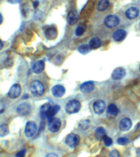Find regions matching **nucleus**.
<instances>
[{"label":"nucleus","instance_id":"f257e3e1","mask_svg":"<svg viewBox=\"0 0 140 157\" xmlns=\"http://www.w3.org/2000/svg\"><path fill=\"white\" fill-rule=\"evenodd\" d=\"M81 107V103L77 100H71L65 105V111L69 114L78 112Z\"/></svg>","mask_w":140,"mask_h":157},{"label":"nucleus","instance_id":"f03ea898","mask_svg":"<svg viewBox=\"0 0 140 157\" xmlns=\"http://www.w3.org/2000/svg\"><path fill=\"white\" fill-rule=\"evenodd\" d=\"M30 90L34 96H41L44 93V87L41 82L38 81H34L31 84Z\"/></svg>","mask_w":140,"mask_h":157},{"label":"nucleus","instance_id":"7ed1b4c3","mask_svg":"<svg viewBox=\"0 0 140 157\" xmlns=\"http://www.w3.org/2000/svg\"><path fill=\"white\" fill-rule=\"evenodd\" d=\"M80 142V136L74 133L69 134L65 139V142L71 148L76 147Z\"/></svg>","mask_w":140,"mask_h":157},{"label":"nucleus","instance_id":"20e7f679","mask_svg":"<svg viewBox=\"0 0 140 157\" xmlns=\"http://www.w3.org/2000/svg\"><path fill=\"white\" fill-rule=\"evenodd\" d=\"M37 131V125L33 121L28 122L25 128V134L28 137H32Z\"/></svg>","mask_w":140,"mask_h":157},{"label":"nucleus","instance_id":"39448f33","mask_svg":"<svg viewBox=\"0 0 140 157\" xmlns=\"http://www.w3.org/2000/svg\"><path fill=\"white\" fill-rule=\"evenodd\" d=\"M61 125L62 123L60 119L57 117H54L49 121L48 129L52 133H56L60 130Z\"/></svg>","mask_w":140,"mask_h":157},{"label":"nucleus","instance_id":"423d86ee","mask_svg":"<svg viewBox=\"0 0 140 157\" xmlns=\"http://www.w3.org/2000/svg\"><path fill=\"white\" fill-rule=\"evenodd\" d=\"M104 22L105 25L109 28L117 26L120 23L119 18L117 16L114 15H109L107 16L105 18Z\"/></svg>","mask_w":140,"mask_h":157},{"label":"nucleus","instance_id":"0eeeda50","mask_svg":"<svg viewBox=\"0 0 140 157\" xmlns=\"http://www.w3.org/2000/svg\"><path fill=\"white\" fill-rule=\"evenodd\" d=\"M93 111L97 114H102L106 109V103L103 100H97L93 104Z\"/></svg>","mask_w":140,"mask_h":157},{"label":"nucleus","instance_id":"6e6552de","mask_svg":"<svg viewBox=\"0 0 140 157\" xmlns=\"http://www.w3.org/2000/svg\"><path fill=\"white\" fill-rule=\"evenodd\" d=\"M21 93V87L19 84H14L8 92V96L12 99H15L20 96Z\"/></svg>","mask_w":140,"mask_h":157},{"label":"nucleus","instance_id":"1a4fd4ad","mask_svg":"<svg viewBox=\"0 0 140 157\" xmlns=\"http://www.w3.org/2000/svg\"><path fill=\"white\" fill-rule=\"evenodd\" d=\"M31 110L30 105L26 103H24L18 105L17 108V112L21 115H26L30 113Z\"/></svg>","mask_w":140,"mask_h":157},{"label":"nucleus","instance_id":"9d476101","mask_svg":"<svg viewBox=\"0 0 140 157\" xmlns=\"http://www.w3.org/2000/svg\"><path fill=\"white\" fill-rule=\"evenodd\" d=\"M126 73L124 68L122 67H117L114 70L112 73L111 77L112 78L114 81H120L125 76Z\"/></svg>","mask_w":140,"mask_h":157},{"label":"nucleus","instance_id":"9b49d317","mask_svg":"<svg viewBox=\"0 0 140 157\" xmlns=\"http://www.w3.org/2000/svg\"><path fill=\"white\" fill-rule=\"evenodd\" d=\"M51 92L52 95L57 98H61L62 97L66 92L65 87L62 85H56L54 86L52 89Z\"/></svg>","mask_w":140,"mask_h":157},{"label":"nucleus","instance_id":"f8f14e48","mask_svg":"<svg viewBox=\"0 0 140 157\" xmlns=\"http://www.w3.org/2000/svg\"><path fill=\"white\" fill-rule=\"evenodd\" d=\"M132 126V122L128 118H124L119 123V129L122 131H127L131 128Z\"/></svg>","mask_w":140,"mask_h":157},{"label":"nucleus","instance_id":"ddd939ff","mask_svg":"<svg viewBox=\"0 0 140 157\" xmlns=\"http://www.w3.org/2000/svg\"><path fill=\"white\" fill-rule=\"evenodd\" d=\"M79 19V15L78 12L74 11V10H71L68 14L67 20V22L70 25H75Z\"/></svg>","mask_w":140,"mask_h":157},{"label":"nucleus","instance_id":"4468645a","mask_svg":"<svg viewBox=\"0 0 140 157\" xmlns=\"http://www.w3.org/2000/svg\"><path fill=\"white\" fill-rule=\"evenodd\" d=\"M95 85L93 82L89 81L82 84L80 86V90L82 93H90L94 90Z\"/></svg>","mask_w":140,"mask_h":157},{"label":"nucleus","instance_id":"2eb2a0df","mask_svg":"<svg viewBox=\"0 0 140 157\" xmlns=\"http://www.w3.org/2000/svg\"><path fill=\"white\" fill-rule=\"evenodd\" d=\"M139 13V9L137 7H131L127 10L125 12V15L128 19L133 20L136 18L138 16Z\"/></svg>","mask_w":140,"mask_h":157},{"label":"nucleus","instance_id":"dca6fc26","mask_svg":"<svg viewBox=\"0 0 140 157\" xmlns=\"http://www.w3.org/2000/svg\"><path fill=\"white\" fill-rule=\"evenodd\" d=\"M126 36V32L124 29H119L113 33V39L116 42H120L123 41Z\"/></svg>","mask_w":140,"mask_h":157},{"label":"nucleus","instance_id":"f3484780","mask_svg":"<svg viewBox=\"0 0 140 157\" xmlns=\"http://www.w3.org/2000/svg\"><path fill=\"white\" fill-rule=\"evenodd\" d=\"M45 36L49 40H54L57 36V30L54 27L48 28L45 32Z\"/></svg>","mask_w":140,"mask_h":157},{"label":"nucleus","instance_id":"a211bd4d","mask_svg":"<svg viewBox=\"0 0 140 157\" xmlns=\"http://www.w3.org/2000/svg\"><path fill=\"white\" fill-rule=\"evenodd\" d=\"M45 68V63L43 60L37 61L33 66V71L35 74L41 73Z\"/></svg>","mask_w":140,"mask_h":157},{"label":"nucleus","instance_id":"6ab92c4d","mask_svg":"<svg viewBox=\"0 0 140 157\" xmlns=\"http://www.w3.org/2000/svg\"><path fill=\"white\" fill-rule=\"evenodd\" d=\"M60 109V107L59 105H55L54 106H52L48 114H47L45 118L49 121L50 120L53 119L54 117L59 112Z\"/></svg>","mask_w":140,"mask_h":157},{"label":"nucleus","instance_id":"aec40b11","mask_svg":"<svg viewBox=\"0 0 140 157\" xmlns=\"http://www.w3.org/2000/svg\"><path fill=\"white\" fill-rule=\"evenodd\" d=\"M105 135H106V131L104 128L98 127L95 131V136L98 141H103Z\"/></svg>","mask_w":140,"mask_h":157},{"label":"nucleus","instance_id":"412c9836","mask_svg":"<svg viewBox=\"0 0 140 157\" xmlns=\"http://www.w3.org/2000/svg\"><path fill=\"white\" fill-rule=\"evenodd\" d=\"M101 41L98 37H93L91 39L89 42V46L91 49H97L101 45Z\"/></svg>","mask_w":140,"mask_h":157},{"label":"nucleus","instance_id":"4be33fe9","mask_svg":"<svg viewBox=\"0 0 140 157\" xmlns=\"http://www.w3.org/2000/svg\"><path fill=\"white\" fill-rule=\"evenodd\" d=\"M107 112L111 116L116 117L119 114V109L116 105L111 104L107 108Z\"/></svg>","mask_w":140,"mask_h":157},{"label":"nucleus","instance_id":"5701e85b","mask_svg":"<svg viewBox=\"0 0 140 157\" xmlns=\"http://www.w3.org/2000/svg\"><path fill=\"white\" fill-rule=\"evenodd\" d=\"M52 107V106L49 103H45L43 104L41 108H40V114L41 116L43 119H45L47 114L49 112L51 108Z\"/></svg>","mask_w":140,"mask_h":157},{"label":"nucleus","instance_id":"b1692460","mask_svg":"<svg viewBox=\"0 0 140 157\" xmlns=\"http://www.w3.org/2000/svg\"><path fill=\"white\" fill-rule=\"evenodd\" d=\"M109 6L108 0H100L97 5V9L99 11H104Z\"/></svg>","mask_w":140,"mask_h":157},{"label":"nucleus","instance_id":"393cba45","mask_svg":"<svg viewBox=\"0 0 140 157\" xmlns=\"http://www.w3.org/2000/svg\"><path fill=\"white\" fill-rule=\"evenodd\" d=\"M9 133V126L6 123L0 125V137H4Z\"/></svg>","mask_w":140,"mask_h":157},{"label":"nucleus","instance_id":"a878e982","mask_svg":"<svg viewBox=\"0 0 140 157\" xmlns=\"http://www.w3.org/2000/svg\"><path fill=\"white\" fill-rule=\"evenodd\" d=\"M90 51H91V48L89 45H87V44L82 45L78 48V51L83 55L87 54L88 53L90 52Z\"/></svg>","mask_w":140,"mask_h":157},{"label":"nucleus","instance_id":"bb28decb","mask_svg":"<svg viewBox=\"0 0 140 157\" xmlns=\"http://www.w3.org/2000/svg\"><path fill=\"white\" fill-rule=\"evenodd\" d=\"M79 126L82 130H87L90 127V121L89 120H82L79 123Z\"/></svg>","mask_w":140,"mask_h":157},{"label":"nucleus","instance_id":"cd10ccee","mask_svg":"<svg viewBox=\"0 0 140 157\" xmlns=\"http://www.w3.org/2000/svg\"><path fill=\"white\" fill-rule=\"evenodd\" d=\"M117 142L119 145H125L127 144H128L129 139L127 138V137H120L117 139Z\"/></svg>","mask_w":140,"mask_h":157},{"label":"nucleus","instance_id":"c85d7f7f","mask_svg":"<svg viewBox=\"0 0 140 157\" xmlns=\"http://www.w3.org/2000/svg\"><path fill=\"white\" fill-rule=\"evenodd\" d=\"M103 141L104 142V144L106 146V147H109L111 146L112 144H113V139H112L110 137H109L108 136L105 135L104 137H103Z\"/></svg>","mask_w":140,"mask_h":157},{"label":"nucleus","instance_id":"c756f323","mask_svg":"<svg viewBox=\"0 0 140 157\" xmlns=\"http://www.w3.org/2000/svg\"><path fill=\"white\" fill-rule=\"evenodd\" d=\"M85 32V28L82 26H79L76 29V35L78 36H82Z\"/></svg>","mask_w":140,"mask_h":157},{"label":"nucleus","instance_id":"7c9ffc66","mask_svg":"<svg viewBox=\"0 0 140 157\" xmlns=\"http://www.w3.org/2000/svg\"><path fill=\"white\" fill-rule=\"evenodd\" d=\"M26 154V150L22 149L16 153V157H25Z\"/></svg>","mask_w":140,"mask_h":157},{"label":"nucleus","instance_id":"2f4dec72","mask_svg":"<svg viewBox=\"0 0 140 157\" xmlns=\"http://www.w3.org/2000/svg\"><path fill=\"white\" fill-rule=\"evenodd\" d=\"M109 155H110L111 157H120V154H119V152L116 150H112L110 152Z\"/></svg>","mask_w":140,"mask_h":157},{"label":"nucleus","instance_id":"473e14b6","mask_svg":"<svg viewBox=\"0 0 140 157\" xmlns=\"http://www.w3.org/2000/svg\"><path fill=\"white\" fill-rule=\"evenodd\" d=\"M7 1L11 4H17L20 2V0H7Z\"/></svg>","mask_w":140,"mask_h":157},{"label":"nucleus","instance_id":"72a5a7b5","mask_svg":"<svg viewBox=\"0 0 140 157\" xmlns=\"http://www.w3.org/2000/svg\"><path fill=\"white\" fill-rule=\"evenodd\" d=\"M45 157H59V156L55 153H49V154L47 155Z\"/></svg>","mask_w":140,"mask_h":157},{"label":"nucleus","instance_id":"f704fd0d","mask_svg":"<svg viewBox=\"0 0 140 157\" xmlns=\"http://www.w3.org/2000/svg\"><path fill=\"white\" fill-rule=\"evenodd\" d=\"M38 5H39V1H35L33 3V6L34 8H36L38 6Z\"/></svg>","mask_w":140,"mask_h":157},{"label":"nucleus","instance_id":"c9c22d12","mask_svg":"<svg viewBox=\"0 0 140 157\" xmlns=\"http://www.w3.org/2000/svg\"><path fill=\"white\" fill-rule=\"evenodd\" d=\"M3 17L2 14L0 13V25H1V23H3Z\"/></svg>","mask_w":140,"mask_h":157},{"label":"nucleus","instance_id":"e433bc0d","mask_svg":"<svg viewBox=\"0 0 140 157\" xmlns=\"http://www.w3.org/2000/svg\"><path fill=\"white\" fill-rule=\"evenodd\" d=\"M3 48V43L1 40H0V51H1Z\"/></svg>","mask_w":140,"mask_h":157},{"label":"nucleus","instance_id":"4c0bfd02","mask_svg":"<svg viewBox=\"0 0 140 157\" xmlns=\"http://www.w3.org/2000/svg\"><path fill=\"white\" fill-rule=\"evenodd\" d=\"M136 154H137L138 157H140V148H138L136 150Z\"/></svg>","mask_w":140,"mask_h":157},{"label":"nucleus","instance_id":"58836bf2","mask_svg":"<svg viewBox=\"0 0 140 157\" xmlns=\"http://www.w3.org/2000/svg\"><path fill=\"white\" fill-rule=\"evenodd\" d=\"M29 98V95L28 94H25L23 96V99H26V98Z\"/></svg>","mask_w":140,"mask_h":157},{"label":"nucleus","instance_id":"ea45409f","mask_svg":"<svg viewBox=\"0 0 140 157\" xmlns=\"http://www.w3.org/2000/svg\"><path fill=\"white\" fill-rule=\"evenodd\" d=\"M139 71H140V67H139Z\"/></svg>","mask_w":140,"mask_h":157},{"label":"nucleus","instance_id":"a19ab883","mask_svg":"<svg viewBox=\"0 0 140 157\" xmlns=\"http://www.w3.org/2000/svg\"><path fill=\"white\" fill-rule=\"evenodd\" d=\"M139 26H140V22H139Z\"/></svg>","mask_w":140,"mask_h":157}]
</instances>
